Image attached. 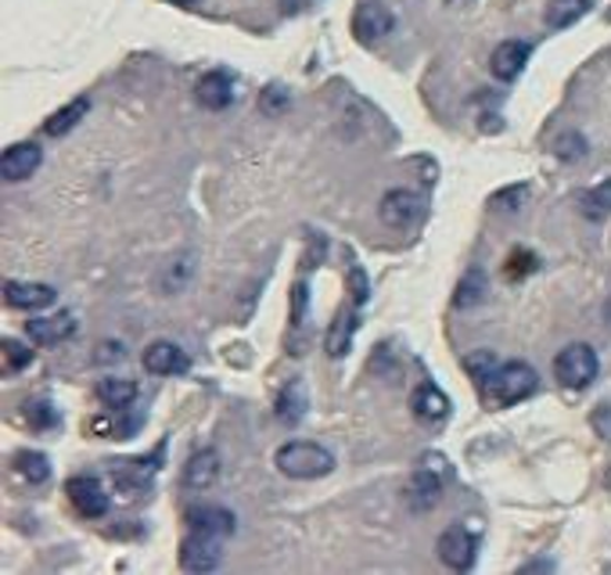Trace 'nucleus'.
Instances as JSON below:
<instances>
[{
  "instance_id": "31",
  "label": "nucleus",
  "mask_w": 611,
  "mask_h": 575,
  "mask_svg": "<svg viewBox=\"0 0 611 575\" xmlns=\"http://www.w3.org/2000/svg\"><path fill=\"white\" fill-rule=\"evenodd\" d=\"M522 199H525V188L514 184V188L497 191V194H493V205H497V209H518V205H522Z\"/></svg>"
},
{
  "instance_id": "5",
  "label": "nucleus",
  "mask_w": 611,
  "mask_h": 575,
  "mask_svg": "<svg viewBox=\"0 0 611 575\" xmlns=\"http://www.w3.org/2000/svg\"><path fill=\"white\" fill-rule=\"evenodd\" d=\"M475 533L464 525H450L447 533L439 536V557L442 565L453 568V572H468L471 565H475Z\"/></svg>"
},
{
  "instance_id": "11",
  "label": "nucleus",
  "mask_w": 611,
  "mask_h": 575,
  "mask_svg": "<svg viewBox=\"0 0 611 575\" xmlns=\"http://www.w3.org/2000/svg\"><path fill=\"white\" fill-rule=\"evenodd\" d=\"M144 367L151 374H188L191 360H188V353H183L177 342L159 339V342H151L144 350Z\"/></svg>"
},
{
  "instance_id": "6",
  "label": "nucleus",
  "mask_w": 611,
  "mask_h": 575,
  "mask_svg": "<svg viewBox=\"0 0 611 575\" xmlns=\"http://www.w3.org/2000/svg\"><path fill=\"white\" fill-rule=\"evenodd\" d=\"M180 568L183 572H217L220 568V536L194 533L180 543Z\"/></svg>"
},
{
  "instance_id": "37",
  "label": "nucleus",
  "mask_w": 611,
  "mask_h": 575,
  "mask_svg": "<svg viewBox=\"0 0 611 575\" xmlns=\"http://www.w3.org/2000/svg\"><path fill=\"white\" fill-rule=\"evenodd\" d=\"M447 4H471V0H447Z\"/></svg>"
},
{
  "instance_id": "26",
  "label": "nucleus",
  "mask_w": 611,
  "mask_h": 575,
  "mask_svg": "<svg viewBox=\"0 0 611 575\" xmlns=\"http://www.w3.org/2000/svg\"><path fill=\"white\" fill-rule=\"evenodd\" d=\"M485 295V278L479 274V270H471V274L461 281V288H457V306H475V302H482Z\"/></svg>"
},
{
  "instance_id": "35",
  "label": "nucleus",
  "mask_w": 611,
  "mask_h": 575,
  "mask_svg": "<svg viewBox=\"0 0 611 575\" xmlns=\"http://www.w3.org/2000/svg\"><path fill=\"white\" fill-rule=\"evenodd\" d=\"M554 568V562H532V565H525V572H550Z\"/></svg>"
},
{
  "instance_id": "7",
  "label": "nucleus",
  "mask_w": 611,
  "mask_h": 575,
  "mask_svg": "<svg viewBox=\"0 0 611 575\" xmlns=\"http://www.w3.org/2000/svg\"><path fill=\"white\" fill-rule=\"evenodd\" d=\"M66 493H69V504L83 514V518H104L109 514V493L98 478L90 475H76L66 482Z\"/></svg>"
},
{
  "instance_id": "25",
  "label": "nucleus",
  "mask_w": 611,
  "mask_h": 575,
  "mask_svg": "<svg viewBox=\"0 0 611 575\" xmlns=\"http://www.w3.org/2000/svg\"><path fill=\"white\" fill-rule=\"evenodd\" d=\"M583 213L590 220H604L611 213V184H601L583 194Z\"/></svg>"
},
{
  "instance_id": "9",
  "label": "nucleus",
  "mask_w": 611,
  "mask_h": 575,
  "mask_svg": "<svg viewBox=\"0 0 611 575\" xmlns=\"http://www.w3.org/2000/svg\"><path fill=\"white\" fill-rule=\"evenodd\" d=\"M529 54H532V43H525V40H503L500 48L493 51V58H489V69H493L497 80L511 83V80L522 75Z\"/></svg>"
},
{
  "instance_id": "19",
  "label": "nucleus",
  "mask_w": 611,
  "mask_h": 575,
  "mask_svg": "<svg viewBox=\"0 0 611 575\" xmlns=\"http://www.w3.org/2000/svg\"><path fill=\"white\" fill-rule=\"evenodd\" d=\"M98 400L109 406V411H127V406L137 400V385L130 382V377H101Z\"/></svg>"
},
{
  "instance_id": "18",
  "label": "nucleus",
  "mask_w": 611,
  "mask_h": 575,
  "mask_svg": "<svg viewBox=\"0 0 611 575\" xmlns=\"http://www.w3.org/2000/svg\"><path fill=\"white\" fill-rule=\"evenodd\" d=\"M87 112H90V98H76V101L66 104V109H58L48 123H43V133H48V138H66L69 130H76L83 123Z\"/></svg>"
},
{
  "instance_id": "21",
  "label": "nucleus",
  "mask_w": 611,
  "mask_h": 575,
  "mask_svg": "<svg viewBox=\"0 0 611 575\" xmlns=\"http://www.w3.org/2000/svg\"><path fill=\"white\" fill-rule=\"evenodd\" d=\"M590 11V0H550L547 8V26L550 29H569Z\"/></svg>"
},
{
  "instance_id": "38",
  "label": "nucleus",
  "mask_w": 611,
  "mask_h": 575,
  "mask_svg": "<svg viewBox=\"0 0 611 575\" xmlns=\"http://www.w3.org/2000/svg\"><path fill=\"white\" fill-rule=\"evenodd\" d=\"M177 4H191V0H177Z\"/></svg>"
},
{
  "instance_id": "1",
  "label": "nucleus",
  "mask_w": 611,
  "mask_h": 575,
  "mask_svg": "<svg viewBox=\"0 0 611 575\" xmlns=\"http://www.w3.org/2000/svg\"><path fill=\"white\" fill-rule=\"evenodd\" d=\"M273 464H278V472L288 475V478H299V482H313V478H324L334 472V453L317 446V443H284L273 453Z\"/></svg>"
},
{
  "instance_id": "3",
  "label": "nucleus",
  "mask_w": 611,
  "mask_h": 575,
  "mask_svg": "<svg viewBox=\"0 0 611 575\" xmlns=\"http://www.w3.org/2000/svg\"><path fill=\"white\" fill-rule=\"evenodd\" d=\"M598 371H601V360L587 342L564 345V350L558 353V360H554V374H558V382L564 389H587L593 377H598Z\"/></svg>"
},
{
  "instance_id": "24",
  "label": "nucleus",
  "mask_w": 611,
  "mask_h": 575,
  "mask_svg": "<svg viewBox=\"0 0 611 575\" xmlns=\"http://www.w3.org/2000/svg\"><path fill=\"white\" fill-rule=\"evenodd\" d=\"M349 342H353V316H339L334 327L328 331V356H345Z\"/></svg>"
},
{
  "instance_id": "10",
  "label": "nucleus",
  "mask_w": 611,
  "mask_h": 575,
  "mask_svg": "<svg viewBox=\"0 0 611 575\" xmlns=\"http://www.w3.org/2000/svg\"><path fill=\"white\" fill-rule=\"evenodd\" d=\"M4 299H8V306L14 310H48L51 302L58 299V292L51 284H40V281H8L4 284Z\"/></svg>"
},
{
  "instance_id": "20",
  "label": "nucleus",
  "mask_w": 611,
  "mask_h": 575,
  "mask_svg": "<svg viewBox=\"0 0 611 575\" xmlns=\"http://www.w3.org/2000/svg\"><path fill=\"white\" fill-rule=\"evenodd\" d=\"M439 496H442V478L432 472V467H418L414 482H410V501H414V507L418 511L432 507V504H439Z\"/></svg>"
},
{
  "instance_id": "15",
  "label": "nucleus",
  "mask_w": 611,
  "mask_h": 575,
  "mask_svg": "<svg viewBox=\"0 0 611 575\" xmlns=\"http://www.w3.org/2000/svg\"><path fill=\"white\" fill-rule=\"evenodd\" d=\"M72 331H76L72 313L33 316V321H26V335L33 339L37 345H54V342H66V339H72Z\"/></svg>"
},
{
  "instance_id": "14",
  "label": "nucleus",
  "mask_w": 611,
  "mask_h": 575,
  "mask_svg": "<svg viewBox=\"0 0 611 575\" xmlns=\"http://www.w3.org/2000/svg\"><path fill=\"white\" fill-rule=\"evenodd\" d=\"M188 525L194 528V533H209V536H220V539H227L234 533V525H238V518L227 507H212V504H206V507H191L188 514Z\"/></svg>"
},
{
  "instance_id": "8",
  "label": "nucleus",
  "mask_w": 611,
  "mask_h": 575,
  "mask_svg": "<svg viewBox=\"0 0 611 575\" xmlns=\"http://www.w3.org/2000/svg\"><path fill=\"white\" fill-rule=\"evenodd\" d=\"M40 162H43L40 144H33V141H19V144H11V148L4 151V162H0V173H4L8 184H19V180L33 176V173L40 170Z\"/></svg>"
},
{
  "instance_id": "30",
  "label": "nucleus",
  "mask_w": 611,
  "mask_h": 575,
  "mask_svg": "<svg viewBox=\"0 0 611 575\" xmlns=\"http://www.w3.org/2000/svg\"><path fill=\"white\" fill-rule=\"evenodd\" d=\"M29 421H33L37 428H51L58 425V414L51 403H29Z\"/></svg>"
},
{
  "instance_id": "27",
  "label": "nucleus",
  "mask_w": 611,
  "mask_h": 575,
  "mask_svg": "<svg viewBox=\"0 0 611 575\" xmlns=\"http://www.w3.org/2000/svg\"><path fill=\"white\" fill-rule=\"evenodd\" d=\"M33 363V350H26L19 339H4V367L8 374H19L22 367Z\"/></svg>"
},
{
  "instance_id": "17",
  "label": "nucleus",
  "mask_w": 611,
  "mask_h": 575,
  "mask_svg": "<svg viewBox=\"0 0 611 575\" xmlns=\"http://www.w3.org/2000/svg\"><path fill=\"white\" fill-rule=\"evenodd\" d=\"M198 101L212 112L227 109V104L234 101V80L227 72H206L202 80H198Z\"/></svg>"
},
{
  "instance_id": "32",
  "label": "nucleus",
  "mask_w": 611,
  "mask_h": 575,
  "mask_svg": "<svg viewBox=\"0 0 611 575\" xmlns=\"http://www.w3.org/2000/svg\"><path fill=\"white\" fill-rule=\"evenodd\" d=\"M583 151H587V141L579 138V133H569V138L558 141V155L561 159H583Z\"/></svg>"
},
{
  "instance_id": "23",
  "label": "nucleus",
  "mask_w": 611,
  "mask_h": 575,
  "mask_svg": "<svg viewBox=\"0 0 611 575\" xmlns=\"http://www.w3.org/2000/svg\"><path fill=\"white\" fill-rule=\"evenodd\" d=\"M302 414H306V389H302V382H296V385H288L281 392V400H278V421H281V425H299Z\"/></svg>"
},
{
  "instance_id": "33",
  "label": "nucleus",
  "mask_w": 611,
  "mask_h": 575,
  "mask_svg": "<svg viewBox=\"0 0 611 575\" xmlns=\"http://www.w3.org/2000/svg\"><path fill=\"white\" fill-rule=\"evenodd\" d=\"M349 278H353V299H357V306H363V302H367V278H363V270L353 266V274H349Z\"/></svg>"
},
{
  "instance_id": "22",
  "label": "nucleus",
  "mask_w": 611,
  "mask_h": 575,
  "mask_svg": "<svg viewBox=\"0 0 611 575\" xmlns=\"http://www.w3.org/2000/svg\"><path fill=\"white\" fill-rule=\"evenodd\" d=\"M14 472H19L26 482H33V486H43V482L51 478V464L43 453H33V450H22L19 457H14Z\"/></svg>"
},
{
  "instance_id": "12",
  "label": "nucleus",
  "mask_w": 611,
  "mask_h": 575,
  "mask_svg": "<svg viewBox=\"0 0 611 575\" xmlns=\"http://www.w3.org/2000/svg\"><path fill=\"white\" fill-rule=\"evenodd\" d=\"M410 406H414V417L424 421V425H442V421L450 417V396L432 382H424V385L414 389V400H410Z\"/></svg>"
},
{
  "instance_id": "28",
  "label": "nucleus",
  "mask_w": 611,
  "mask_h": 575,
  "mask_svg": "<svg viewBox=\"0 0 611 575\" xmlns=\"http://www.w3.org/2000/svg\"><path fill=\"white\" fill-rule=\"evenodd\" d=\"M464 367H468L471 374H475L479 382H485V377L497 371V356H493V350H482V353H475V356H468Z\"/></svg>"
},
{
  "instance_id": "29",
  "label": "nucleus",
  "mask_w": 611,
  "mask_h": 575,
  "mask_svg": "<svg viewBox=\"0 0 611 575\" xmlns=\"http://www.w3.org/2000/svg\"><path fill=\"white\" fill-rule=\"evenodd\" d=\"M259 109H263L267 115H281L288 109V94L281 87H267L263 98H259Z\"/></svg>"
},
{
  "instance_id": "34",
  "label": "nucleus",
  "mask_w": 611,
  "mask_h": 575,
  "mask_svg": "<svg viewBox=\"0 0 611 575\" xmlns=\"http://www.w3.org/2000/svg\"><path fill=\"white\" fill-rule=\"evenodd\" d=\"M306 299H310V295H306V284H299L296 288V313H292L296 324H302V316H306Z\"/></svg>"
},
{
  "instance_id": "13",
  "label": "nucleus",
  "mask_w": 611,
  "mask_h": 575,
  "mask_svg": "<svg viewBox=\"0 0 611 575\" xmlns=\"http://www.w3.org/2000/svg\"><path fill=\"white\" fill-rule=\"evenodd\" d=\"M353 33H357V40H363V43H374V40H381V37H389V33H392V14H389V8L374 4V0H367V4H360L357 14H353Z\"/></svg>"
},
{
  "instance_id": "2",
  "label": "nucleus",
  "mask_w": 611,
  "mask_h": 575,
  "mask_svg": "<svg viewBox=\"0 0 611 575\" xmlns=\"http://www.w3.org/2000/svg\"><path fill=\"white\" fill-rule=\"evenodd\" d=\"M537 389H540V374L532 371L529 363H522V360L500 363V367L485 377V396H489V403H497V406H514V403H522V400H529Z\"/></svg>"
},
{
  "instance_id": "16",
  "label": "nucleus",
  "mask_w": 611,
  "mask_h": 575,
  "mask_svg": "<svg viewBox=\"0 0 611 575\" xmlns=\"http://www.w3.org/2000/svg\"><path fill=\"white\" fill-rule=\"evenodd\" d=\"M220 478V453L217 450H198L183 467V486L188 490H209Z\"/></svg>"
},
{
  "instance_id": "36",
  "label": "nucleus",
  "mask_w": 611,
  "mask_h": 575,
  "mask_svg": "<svg viewBox=\"0 0 611 575\" xmlns=\"http://www.w3.org/2000/svg\"><path fill=\"white\" fill-rule=\"evenodd\" d=\"M299 8H302V0H284V11H288V14L299 11Z\"/></svg>"
},
{
  "instance_id": "4",
  "label": "nucleus",
  "mask_w": 611,
  "mask_h": 575,
  "mask_svg": "<svg viewBox=\"0 0 611 575\" xmlns=\"http://www.w3.org/2000/svg\"><path fill=\"white\" fill-rule=\"evenodd\" d=\"M378 213L392 226V231H414V226L424 220V199L418 191L395 188V191L385 194V199H381Z\"/></svg>"
}]
</instances>
